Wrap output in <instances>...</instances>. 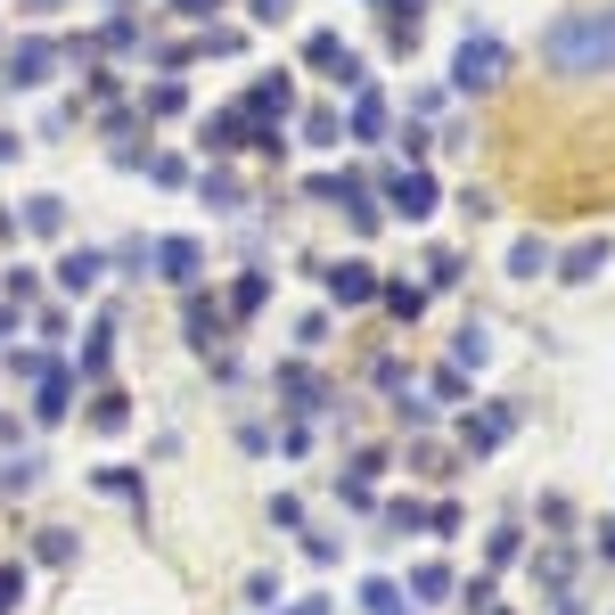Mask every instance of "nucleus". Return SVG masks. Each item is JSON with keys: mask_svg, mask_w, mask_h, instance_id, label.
<instances>
[{"mask_svg": "<svg viewBox=\"0 0 615 615\" xmlns=\"http://www.w3.org/2000/svg\"><path fill=\"white\" fill-rule=\"evenodd\" d=\"M542 67L550 74H615V9H575L542 33Z\"/></svg>", "mask_w": 615, "mask_h": 615, "instance_id": "f257e3e1", "label": "nucleus"}, {"mask_svg": "<svg viewBox=\"0 0 615 615\" xmlns=\"http://www.w3.org/2000/svg\"><path fill=\"white\" fill-rule=\"evenodd\" d=\"M501 67H508V58H501V41L468 33V41H460V58H452V82H460V91H493Z\"/></svg>", "mask_w": 615, "mask_h": 615, "instance_id": "f03ea898", "label": "nucleus"}, {"mask_svg": "<svg viewBox=\"0 0 615 615\" xmlns=\"http://www.w3.org/2000/svg\"><path fill=\"white\" fill-rule=\"evenodd\" d=\"M50 67H58V41H17V50H9V74H0V82L33 91V82H50Z\"/></svg>", "mask_w": 615, "mask_h": 615, "instance_id": "7ed1b4c3", "label": "nucleus"}, {"mask_svg": "<svg viewBox=\"0 0 615 615\" xmlns=\"http://www.w3.org/2000/svg\"><path fill=\"white\" fill-rule=\"evenodd\" d=\"M386 198H394V214H402V222H427V214H435V181H427V173H394V181H386Z\"/></svg>", "mask_w": 615, "mask_h": 615, "instance_id": "20e7f679", "label": "nucleus"}, {"mask_svg": "<svg viewBox=\"0 0 615 615\" xmlns=\"http://www.w3.org/2000/svg\"><path fill=\"white\" fill-rule=\"evenodd\" d=\"M312 67H329L336 82H345V91H353V82H362V58H353V50H345V41H336V33H312Z\"/></svg>", "mask_w": 615, "mask_h": 615, "instance_id": "39448f33", "label": "nucleus"}, {"mask_svg": "<svg viewBox=\"0 0 615 615\" xmlns=\"http://www.w3.org/2000/svg\"><path fill=\"white\" fill-rule=\"evenodd\" d=\"M329 295H336V304H370V295H377V271H370V263H336V271H329Z\"/></svg>", "mask_w": 615, "mask_h": 615, "instance_id": "423d86ee", "label": "nucleus"}, {"mask_svg": "<svg viewBox=\"0 0 615 615\" xmlns=\"http://www.w3.org/2000/svg\"><path fill=\"white\" fill-rule=\"evenodd\" d=\"M157 271H164V280H198V239H164L157 246Z\"/></svg>", "mask_w": 615, "mask_h": 615, "instance_id": "0eeeda50", "label": "nucleus"}, {"mask_svg": "<svg viewBox=\"0 0 615 615\" xmlns=\"http://www.w3.org/2000/svg\"><path fill=\"white\" fill-rule=\"evenodd\" d=\"M99 271H108V254H91V246H74V254H67V263H58V280H67V288L82 295V288H99Z\"/></svg>", "mask_w": 615, "mask_h": 615, "instance_id": "6e6552de", "label": "nucleus"}, {"mask_svg": "<svg viewBox=\"0 0 615 615\" xmlns=\"http://www.w3.org/2000/svg\"><path fill=\"white\" fill-rule=\"evenodd\" d=\"M599 263H607V239H583L575 254H566V271H558V280H599Z\"/></svg>", "mask_w": 615, "mask_h": 615, "instance_id": "1a4fd4ad", "label": "nucleus"}, {"mask_svg": "<svg viewBox=\"0 0 615 615\" xmlns=\"http://www.w3.org/2000/svg\"><path fill=\"white\" fill-rule=\"evenodd\" d=\"M26 230H41V239H58V230H67V205H58V198H33V205H26Z\"/></svg>", "mask_w": 615, "mask_h": 615, "instance_id": "9d476101", "label": "nucleus"}, {"mask_svg": "<svg viewBox=\"0 0 615 615\" xmlns=\"http://www.w3.org/2000/svg\"><path fill=\"white\" fill-rule=\"evenodd\" d=\"M239 132H246V115H214V123H205V148H214V157H230V148H239Z\"/></svg>", "mask_w": 615, "mask_h": 615, "instance_id": "9b49d317", "label": "nucleus"}, {"mask_svg": "<svg viewBox=\"0 0 615 615\" xmlns=\"http://www.w3.org/2000/svg\"><path fill=\"white\" fill-rule=\"evenodd\" d=\"M0 484H9V493H33V484H41V460H33V452H17L9 468H0Z\"/></svg>", "mask_w": 615, "mask_h": 615, "instance_id": "f8f14e48", "label": "nucleus"}, {"mask_svg": "<svg viewBox=\"0 0 615 615\" xmlns=\"http://www.w3.org/2000/svg\"><path fill=\"white\" fill-rule=\"evenodd\" d=\"M67 394H74L67 377H58V370H41V402H33V411H41V419H58V411H67Z\"/></svg>", "mask_w": 615, "mask_h": 615, "instance_id": "ddd939ff", "label": "nucleus"}, {"mask_svg": "<svg viewBox=\"0 0 615 615\" xmlns=\"http://www.w3.org/2000/svg\"><path fill=\"white\" fill-rule=\"evenodd\" d=\"M542 263H550V254H542V239H517V246H508V271H517V280H534Z\"/></svg>", "mask_w": 615, "mask_h": 615, "instance_id": "4468645a", "label": "nucleus"}, {"mask_svg": "<svg viewBox=\"0 0 615 615\" xmlns=\"http://www.w3.org/2000/svg\"><path fill=\"white\" fill-rule=\"evenodd\" d=\"M205 205H222V214H239V181H230V173H205Z\"/></svg>", "mask_w": 615, "mask_h": 615, "instance_id": "2eb2a0df", "label": "nucleus"}, {"mask_svg": "<svg viewBox=\"0 0 615 615\" xmlns=\"http://www.w3.org/2000/svg\"><path fill=\"white\" fill-rule=\"evenodd\" d=\"M508 435V411H484V419H468V443L484 452V443H501Z\"/></svg>", "mask_w": 615, "mask_h": 615, "instance_id": "dca6fc26", "label": "nucleus"}, {"mask_svg": "<svg viewBox=\"0 0 615 615\" xmlns=\"http://www.w3.org/2000/svg\"><path fill=\"white\" fill-rule=\"evenodd\" d=\"M460 362H493V336H484L476 321H468V329H460Z\"/></svg>", "mask_w": 615, "mask_h": 615, "instance_id": "f3484780", "label": "nucleus"}, {"mask_svg": "<svg viewBox=\"0 0 615 615\" xmlns=\"http://www.w3.org/2000/svg\"><path fill=\"white\" fill-rule=\"evenodd\" d=\"M353 132L377 140V132H386V108H377V99H362V108H353Z\"/></svg>", "mask_w": 615, "mask_h": 615, "instance_id": "a211bd4d", "label": "nucleus"}, {"mask_svg": "<svg viewBox=\"0 0 615 615\" xmlns=\"http://www.w3.org/2000/svg\"><path fill=\"white\" fill-rule=\"evenodd\" d=\"M33 550H41V558H50V566H67V558H74V534H58V525H50V534H41Z\"/></svg>", "mask_w": 615, "mask_h": 615, "instance_id": "6ab92c4d", "label": "nucleus"}, {"mask_svg": "<svg viewBox=\"0 0 615 615\" xmlns=\"http://www.w3.org/2000/svg\"><path fill=\"white\" fill-rule=\"evenodd\" d=\"M411 591H419V599H443V591H452V575H443V566H419Z\"/></svg>", "mask_w": 615, "mask_h": 615, "instance_id": "aec40b11", "label": "nucleus"}, {"mask_svg": "<svg viewBox=\"0 0 615 615\" xmlns=\"http://www.w3.org/2000/svg\"><path fill=\"white\" fill-rule=\"evenodd\" d=\"M17 599H26V566H0V615H9Z\"/></svg>", "mask_w": 615, "mask_h": 615, "instance_id": "412c9836", "label": "nucleus"}, {"mask_svg": "<svg viewBox=\"0 0 615 615\" xmlns=\"http://www.w3.org/2000/svg\"><path fill=\"white\" fill-rule=\"evenodd\" d=\"M394 599H402L394 583H362V607H370V615H394Z\"/></svg>", "mask_w": 615, "mask_h": 615, "instance_id": "4be33fe9", "label": "nucleus"}, {"mask_svg": "<svg viewBox=\"0 0 615 615\" xmlns=\"http://www.w3.org/2000/svg\"><path fill=\"white\" fill-rule=\"evenodd\" d=\"M386 304L402 312V321H419V304H427V288H386Z\"/></svg>", "mask_w": 615, "mask_h": 615, "instance_id": "5701e85b", "label": "nucleus"}, {"mask_svg": "<svg viewBox=\"0 0 615 615\" xmlns=\"http://www.w3.org/2000/svg\"><path fill=\"white\" fill-rule=\"evenodd\" d=\"M304 140H321V148H329V140H336V115H329V108H312V115H304Z\"/></svg>", "mask_w": 615, "mask_h": 615, "instance_id": "b1692460", "label": "nucleus"}, {"mask_svg": "<svg viewBox=\"0 0 615 615\" xmlns=\"http://www.w3.org/2000/svg\"><path fill=\"white\" fill-rule=\"evenodd\" d=\"M288 9H295V0H254V17H263V26H280Z\"/></svg>", "mask_w": 615, "mask_h": 615, "instance_id": "393cba45", "label": "nucleus"}, {"mask_svg": "<svg viewBox=\"0 0 615 615\" xmlns=\"http://www.w3.org/2000/svg\"><path fill=\"white\" fill-rule=\"evenodd\" d=\"M173 9H189V17H214V0H173Z\"/></svg>", "mask_w": 615, "mask_h": 615, "instance_id": "a878e982", "label": "nucleus"}, {"mask_svg": "<svg viewBox=\"0 0 615 615\" xmlns=\"http://www.w3.org/2000/svg\"><path fill=\"white\" fill-rule=\"evenodd\" d=\"M295 615H329V599H304V607H295Z\"/></svg>", "mask_w": 615, "mask_h": 615, "instance_id": "bb28decb", "label": "nucleus"}, {"mask_svg": "<svg viewBox=\"0 0 615 615\" xmlns=\"http://www.w3.org/2000/svg\"><path fill=\"white\" fill-rule=\"evenodd\" d=\"M599 550H607V558H615V525H607V534H599Z\"/></svg>", "mask_w": 615, "mask_h": 615, "instance_id": "cd10ccee", "label": "nucleus"}, {"mask_svg": "<svg viewBox=\"0 0 615 615\" xmlns=\"http://www.w3.org/2000/svg\"><path fill=\"white\" fill-rule=\"evenodd\" d=\"M26 9H67V0H26Z\"/></svg>", "mask_w": 615, "mask_h": 615, "instance_id": "c85d7f7f", "label": "nucleus"}]
</instances>
